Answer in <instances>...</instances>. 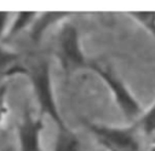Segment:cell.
<instances>
[{"label":"cell","instance_id":"obj_1","mask_svg":"<svg viewBox=\"0 0 155 151\" xmlns=\"http://www.w3.org/2000/svg\"><path fill=\"white\" fill-rule=\"evenodd\" d=\"M87 69L93 71L104 82V85L111 93L116 106L119 108L125 118H127L128 121H133L142 117L144 111L140 103L124 82V80L119 77L110 66L102 65L97 62H90Z\"/></svg>","mask_w":155,"mask_h":151},{"label":"cell","instance_id":"obj_2","mask_svg":"<svg viewBox=\"0 0 155 151\" xmlns=\"http://www.w3.org/2000/svg\"><path fill=\"white\" fill-rule=\"evenodd\" d=\"M27 75L31 81L41 114L50 116L51 120L57 124V129L68 127L62 118L57 106L50 64L46 60H39L30 69L27 70Z\"/></svg>","mask_w":155,"mask_h":151},{"label":"cell","instance_id":"obj_3","mask_svg":"<svg viewBox=\"0 0 155 151\" xmlns=\"http://www.w3.org/2000/svg\"><path fill=\"white\" fill-rule=\"evenodd\" d=\"M57 57L65 75H71L78 70L87 69L90 60L85 56L80 33L75 24L65 23L59 29L57 37Z\"/></svg>","mask_w":155,"mask_h":151},{"label":"cell","instance_id":"obj_4","mask_svg":"<svg viewBox=\"0 0 155 151\" xmlns=\"http://www.w3.org/2000/svg\"><path fill=\"white\" fill-rule=\"evenodd\" d=\"M85 124L107 151H139L140 149L132 127H114L87 121Z\"/></svg>","mask_w":155,"mask_h":151},{"label":"cell","instance_id":"obj_5","mask_svg":"<svg viewBox=\"0 0 155 151\" xmlns=\"http://www.w3.org/2000/svg\"><path fill=\"white\" fill-rule=\"evenodd\" d=\"M42 128H44L42 120L40 117H34L31 112L27 111L18 129L21 151H42L41 149Z\"/></svg>","mask_w":155,"mask_h":151},{"label":"cell","instance_id":"obj_6","mask_svg":"<svg viewBox=\"0 0 155 151\" xmlns=\"http://www.w3.org/2000/svg\"><path fill=\"white\" fill-rule=\"evenodd\" d=\"M52 151H81L80 139L69 127L57 129Z\"/></svg>","mask_w":155,"mask_h":151},{"label":"cell","instance_id":"obj_7","mask_svg":"<svg viewBox=\"0 0 155 151\" xmlns=\"http://www.w3.org/2000/svg\"><path fill=\"white\" fill-rule=\"evenodd\" d=\"M71 12H45L41 17H39L36 19V22L33 25V39L34 40H40L42 33L47 29V27H50L51 24H54L69 16H71Z\"/></svg>","mask_w":155,"mask_h":151},{"label":"cell","instance_id":"obj_8","mask_svg":"<svg viewBox=\"0 0 155 151\" xmlns=\"http://www.w3.org/2000/svg\"><path fill=\"white\" fill-rule=\"evenodd\" d=\"M127 14L143 27L155 40V11H130Z\"/></svg>","mask_w":155,"mask_h":151},{"label":"cell","instance_id":"obj_9","mask_svg":"<svg viewBox=\"0 0 155 151\" xmlns=\"http://www.w3.org/2000/svg\"><path fill=\"white\" fill-rule=\"evenodd\" d=\"M38 13L36 12H19L16 17V21L15 23L12 24L11 29H10V35H13L18 31H21L23 28L28 27L34 19H35V16Z\"/></svg>","mask_w":155,"mask_h":151},{"label":"cell","instance_id":"obj_10","mask_svg":"<svg viewBox=\"0 0 155 151\" xmlns=\"http://www.w3.org/2000/svg\"><path fill=\"white\" fill-rule=\"evenodd\" d=\"M139 121H140L142 129L144 130L145 134L155 133V101L147 111L143 112Z\"/></svg>","mask_w":155,"mask_h":151},{"label":"cell","instance_id":"obj_11","mask_svg":"<svg viewBox=\"0 0 155 151\" xmlns=\"http://www.w3.org/2000/svg\"><path fill=\"white\" fill-rule=\"evenodd\" d=\"M16 59V54L13 53H10V52H4V51H0V66L5 65V64H8L11 63L12 60Z\"/></svg>","mask_w":155,"mask_h":151},{"label":"cell","instance_id":"obj_12","mask_svg":"<svg viewBox=\"0 0 155 151\" xmlns=\"http://www.w3.org/2000/svg\"><path fill=\"white\" fill-rule=\"evenodd\" d=\"M6 112V103H5V88H0V122Z\"/></svg>","mask_w":155,"mask_h":151},{"label":"cell","instance_id":"obj_13","mask_svg":"<svg viewBox=\"0 0 155 151\" xmlns=\"http://www.w3.org/2000/svg\"><path fill=\"white\" fill-rule=\"evenodd\" d=\"M7 16H8V13H6V12H0V35L2 34V31H4V29H5L6 21H7Z\"/></svg>","mask_w":155,"mask_h":151},{"label":"cell","instance_id":"obj_14","mask_svg":"<svg viewBox=\"0 0 155 151\" xmlns=\"http://www.w3.org/2000/svg\"><path fill=\"white\" fill-rule=\"evenodd\" d=\"M149 151H155V144H154V145H153V146L149 149Z\"/></svg>","mask_w":155,"mask_h":151}]
</instances>
